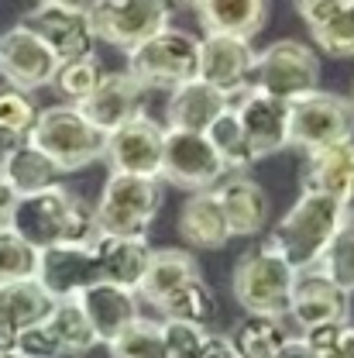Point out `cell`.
<instances>
[{"instance_id": "6da1fadb", "label": "cell", "mask_w": 354, "mask_h": 358, "mask_svg": "<svg viewBox=\"0 0 354 358\" xmlns=\"http://www.w3.org/2000/svg\"><path fill=\"white\" fill-rule=\"evenodd\" d=\"M3 224L17 238H24L35 252L52 245H93L100 238L93 203H87L80 193H69L59 182L42 193L17 196Z\"/></svg>"}, {"instance_id": "7a4b0ae2", "label": "cell", "mask_w": 354, "mask_h": 358, "mask_svg": "<svg viewBox=\"0 0 354 358\" xmlns=\"http://www.w3.org/2000/svg\"><path fill=\"white\" fill-rule=\"evenodd\" d=\"M344 214H348V207L337 203L334 196L303 189L300 200L286 210V217L275 224L268 245L296 272H310L320 266V255H323L327 241L334 238V231L341 227Z\"/></svg>"}, {"instance_id": "3957f363", "label": "cell", "mask_w": 354, "mask_h": 358, "mask_svg": "<svg viewBox=\"0 0 354 358\" xmlns=\"http://www.w3.org/2000/svg\"><path fill=\"white\" fill-rule=\"evenodd\" d=\"M28 141L42 148L59 173H80L96 159H103L107 134L93 121H87V114L76 103H59V107L38 110V121L28 134Z\"/></svg>"}, {"instance_id": "277c9868", "label": "cell", "mask_w": 354, "mask_h": 358, "mask_svg": "<svg viewBox=\"0 0 354 358\" xmlns=\"http://www.w3.org/2000/svg\"><path fill=\"white\" fill-rule=\"evenodd\" d=\"M158 207H162L158 179L110 173L100 200L93 203L96 231L100 238H148Z\"/></svg>"}, {"instance_id": "5b68a950", "label": "cell", "mask_w": 354, "mask_h": 358, "mask_svg": "<svg viewBox=\"0 0 354 358\" xmlns=\"http://www.w3.org/2000/svg\"><path fill=\"white\" fill-rule=\"evenodd\" d=\"M296 275L300 272L265 241V245H258V248H251L248 255L237 259L234 279H230L234 300L248 313L286 320L293 289H296Z\"/></svg>"}, {"instance_id": "8992f818", "label": "cell", "mask_w": 354, "mask_h": 358, "mask_svg": "<svg viewBox=\"0 0 354 358\" xmlns=\"http://www.w3.org/2000/svg\"><path fill=\"white\" fill-rule=\"evenodd\" d=\"M258 93H268L282 103L303 100L320 90V55L316 48L296 38L268 45L265 52H255L251 66V87Z\"/></svg>"}, {"instance_id": "52a82bcc", "label": "cell", "mask_w": 354, "mask_h": 358, "mask_svg": "<svg viewBox=\"0 0 354 358\" xmlns=\"http://www.w3.org/2000/svg\"><path fill=\"white\" fill-rule=\"evenodd\" d=\"M196 69H200V38L179 28H165L128 52V73L148 90H172L186 80H196Z\"/></svg>"}, {"instance_id": "ba28073f", "label": "cell", "mask_w": 354, "mask_h": 358, "mask_svg": "<svg viewBox=\"0 0 354 358\" xmlns=\"http://www.w3.org/2000/svg\"><path fill=\"white\" fill-rule=\"evenodd\" d=\"M348 138H354L351 100L316 90L310 96L289 103V148H300L310 155Z\"/></svg>"}, {"instance_id": "9c48e42d", "label": "cell", "mask_w": 354, "mask_h": 358, "mask_svg": "<svg viewBox=\"0 0 354 358\" xmlns=\"http://www.w3.org/2000/svg\"><path fill=\"white\" fill-rule=\"evenodd\" d=\"M87 14L93 21L96 38L117 45L124 52L165 31L172 17L165 0H93Z\"/></svg>"}, {"instance_id": "30bf717a", "label": "cell", "mask_w": 354, "mask_h": 358, "mask_svg": "<svg viewBox=\"0 0 354 358\" xmlns=\"http://www.w3.org/2000/svg\"><path fill=\"white\" fill-rule=\"evenodd\" d=\"M223 176H227V169H223L221 155L214 152V145H210L207 134L165 128L158 179L172 182L179 189L200 193V189H214Z\"/></svg>"}, {"instance_id": "8fae6325", "label": "cell", "mask_w": 354, "mask_h": 358, "mask_svg": "<svg viewBox=\"0 0 354 358\" xmlns=\"http://www.w3.org/2000/svg\"><path fill=\"white\" fill-rule=\"evenodd\" d=\"M38 38H42L52 55L59 62H73V59H93L96 55V31L89 21L87 7L80 3H35L24 21Z\"/></svg>"}, {"instance_id": "7c38bea8", "label": "cell", "mask_w": 354, "mask_h": 358, "mask_svg": "<svg viewBox=\"0 0 354 358\" xmlns=\"http://www.w3.org/2000/svg\"><path fill=\"white\" fill-rule=\"evenodd\" d=\"M55 69L59 59L28 24H14L0 35V76L7 87H17L24 93L52 87Z\"/></svg>"}, {"instance_id": "4fadbf2b", "label": "cell", "mask_w": 354, "mask_h": 358, "mask_svg": "<svg viewBox=\"0 0 354 358\" xmlns=\"http://www.w3.org/2000/svg\"><path fill=\"white\" fill-rule=\"evenodd\" d=\"M35 282L52 300H73L93 282H100V259L93 245H52L38 252Z\"/></svg>"}, {"instance_id": "5bb4252c", "label": "cell", "mask_w": 354, "mask_h": 358, "mask_svg": "<svg viewBox=\"0 0 354 358\" xmlns=\"http://www.w3.org/2000/svg\"><path fill=\"white\" fill-rule=\"evenodd\" d=\"M162 141H165V128L141 114V117H134L128 124H121L117 131L107 134L103 159H107L110 173L158 179V169H162Z\"/></svg>"}, {"instance_id": "9a60e30c", "label": "cell", "mask_w": 354, "mask_h": 358, "mask_svg": "<svg viewBox=\"0 0 354 358\" xmlns=\"http://www.w3.org/2000/svg\"><path fill=\"white\" fill-rule=\"evenodd\" d=\"M251 66H255V48L248 38H234V35H203L200 38L196 76L214 90L227 93L230 100L251 87Z\"/></svg>"}, {"instance_id": "2e32d148", "label": "cell", "mask_w": 354, "mask_h": 358, "mask_svg": "<svg viewBox=\"0 0 354 358\" xmlns=\"http://www.w3.org/2000/svg\"><path fill=\"white\" fill-rule=\"evenodd\" d=\"M145 96H148V87L124 69V73H103L96 90L76 107L87 114V121H93L103 134H110L145 114V103H148Z\"/></svg>"}, {"instance_id": "e0dca14e", "label": "cell", "mask_w": 354, "mask_h": 358, "mask_svg": "<svg viewBox=\"0 0 354 358\" xmlns=\"http://www.w3.org/2000/svg\"><path fill=\"white\" fill-rule=\"evenodd\" d=\"M230 107H234L241 128L248 134L255 162L289 148V103H282L268 93H258V90H244L241 100L230 103Z\"/></svg>"}, {"instance_id": "ac0fdd59", "label": "cell", "mask_w": 354, "mask_h": 358, "mask_svg": "<svg viewBox=\"0 0 354 358\" xmlns=\"http://www.w3.org/2000/svg\"><path fill=\"white\" fill-rule=\"evenodd\" d=\"M348 313H351V293L334 286L320 268L296 275V289H293V300H289V317L296 320L300 331L316 327V324L348 320Z\"/></svg>"}, {"instance_id": "d6986e66", "label": "cell", "mask_w": 354, "mask_h": 358, "mask_svg": "<svg viewBox=\"0 0 354 358\" xmlns=\"http://www.w3.org/2000/svg\"><path fill=\"white\" fill-rule=\"evenodd\" d=\"M76 300H80V307L87 313L89 327H93L100 345H110L117 334H124L134 320L141 317L138 293L124 289V286H114V282H93Z\"/></svg>"}, {"instance_id": "ffe728a7", "label": "cell", "mask_w": 354, "mask_h": 358, "mask_svg": "<svg viewBox=\"0 0 354 358\" xmlns=\"http://www.w3.org/2000/svg\"><path fill=\"white\" fill-rule=\"evenodd\" d=\"M221 210L227 217L230 238H255L265 231L268 221V193L262 189L258 179H251L248 173H230L227 182L214 186Z\"/></svg>"}, {"instance_id": "44dd1931", "label": "cell", "mask_w": 354, "mask_h": 358, "mask_svg": "<svg viewBox=\"0 0 354 358\" xmlns=\"http://www.w3.org/2000/svg\"><path fill=\"white\" fill-rule=\"evenodd\" d=\"M52 296L35 279L0 282V352H14V338L24 327L42 324L52 313Z\"/></svg>"}, {"instance_id": "7402d4cb", "label": "cell", "mask_w": 354, "mask_h": 358, "mask_svg": "<svg viewBox=\"0 0 354 358\" xmlns=\"http://www.w3.org/2000/svg\"><path fill=\"white\" fill-rule=\"evenodd\" d=\"M230 103H234V100H230L227 93L214 90L210 83H203V80L196 76V80H186V83L172 87L169 103H165V121H169V128H176V131L207 134V128L221 117Z\"/></svg>"}, {"instance_id": "603a6c76", "label": "cell", "mask_w": 354, "mask_h": 358, "mask_svg": "<svg viewBox=\"0 0 354 358\" xmlns=\"http://www.w3.org/2000/svg\"><path fill=\"white\" fill-rule=\"evenodd\" d=\"M303 189H316L344 203L348 210L354 207V138L327 145L320 152L307 155L303 169Z\"/></svg>"}, {"instance_id": "cb8c5ba5", "label": "cell", "mask_w": 354, "mask_h": 358, "mask_svg": "<svg viewBox=\"0 0 354 358\" xmlns=\"http://www.w3.org/2000/svg\"><path fill=\"white\" fill-rule=\"evenodd\" d=\"M200 24L207 35H234V38H255L268 21V0H196Z\"/></svg>"}, {"instance_id": "d4e9b609", "label": "cell", "mask_w": 354, "mask_h": 358, "mask_svg": "<svg viewBox=\"0 0 354 358\" xmlns=\"http://www.w3.org/2000/svg\"><path fill=\"white\" fill-rule=\"evenodd\" d=\"M0 173H3V179L10 182V189H14L17 196L42 193L48 186H55L59 176H62V173L55 169V162L45 155L42 148H35L28 138L10 141V145L3 148V155H0Z\"/></svg>"}, {"instance_id": "484cf974", "label": "cell", "mask_w": 354, "mask_h": 358, "mask_svg": "<svg viewBox=\"0 0 354 358\" xmlns=\"http://www.w3.org/2000/svg\"><path fill=\"white\" fill-rule=\"evenodd\" d=\"M152 245L145 238H96L100 282H114L124 289H138L145 268L152 262Z\"/></svg>"}, {"instance_id": "4316f807", "label": "cell", "mask_w": 354, "mask_h": 358, "mask_svg": "<svg viewBox=\"0 0 354 358\" xmlns=\"http://www.w3.org/2000/svg\"><path fill=\"white\" fill-rule=\"evenodd\" d=\"M179 234L193 248H223L230 241V227H227V217H223L221 200L214 189L189 193V200L182 203V214H179Z\"/></svg>"}, {"instance_id": "83f0119b", "label": "cell", "mask_w": 354, "mask_h": 358, "mask_svg": "<svg viewBox=\"0 0 354 358\" xmlns=\"http://www.w3.org/2000/svg\"><path fill=\"white\" fill-rule=\"evenodd\" d=\"M200 275V266L189 252L182 248H162V252H152V262L145 268V279L138 282L134 293H141V300H148L155 310L176 293L186 279Z\"/></svg>"}, {"instance_id": "f1b7e54d", "label": "cell", "mask_w": 354, "mask_h": 358, "mask_svg": "<svg viewBox=\"0 0 354 358\" xmlns=\"http://www.w3.org/2000/svg\"><path fill=\"white\" fill-rule=\"evenodd\" d=\"M45 324H48L52 338L59 341V352H62V355L80 358V355H89V352L100 345L76 296H73V300H55V303H52V313L45 317Z\"/></svg>"}, {"instance_id": "f546056e", "label": "cell", "mask_w": 354, "mask_h": 358, "mask_svg": "<svg viewBox=\"0 0 354 358\" xmlns=\"http://www.w3.org/2000/svg\"><path fill=\"white\" fill-rule=\"evenodd\" d=\"M230 338V348L237 358H275V352L282 348V341L289 338L286 324L279 317H258V313H248Z\"/></svg>"}, {"instance_id": "4dcf8cb0", "label": "cell", "mask_w": 354, "mask_h": 358, "mask_svg": "<svg viewBox=\"0 0 354 358\" xmlns=\"http://www.w3.org/2000/svg\"><path fill=\"white\" fill-rule=\"evenodd\" d=\"M207 138H210L214 152L221 155L227 173H248V169L255 166V152H251V145H248V134L241 128L234 107H227L221 117L207 128Z\"/></svg>"}, {"instance_id": "1f68e13d", "label": "cell", "mask_w": 354, "mask_h": 358, "mask_svg": "<svg viewBox=\"0 0 354 358\" xmlns=\"http://www.w3.org/2000/svg\"><path fill=\"white\" fill-rule=\"evenodd\" d=\"M165 320H186V324H196V327H207L217 313V300H214V289L207 286L203 275H193L179 286L176 293L158 307Z\"/></svg>"}, {"instance_id": "d6a6232c", "label": "cell", "mask_w": 354, "mask_h": 358, "mask_svg": "<svg viewBox=\"0 0 354 358\" xmlns=\"http://www.w3.org/2000/svg\"><path fill=\"white\" fill-rule=\"evenodd\" d=\"M320 272L341 286L344 293H354V207L344 214L341 227L334 231V238L327 241L323 255H320Z\"/></svg>"}, {"instance_id": "836d02e7", "label": "cell", "mask_w": 354, "mask_h": 358, "mask_svg": "<svg viewBox=\"0 0 354 358\" xmlns=\"http://www.w3.org/2000/svg\"><path fill=\"white\" fill-rule=\"evenodd\" d=\"M310 35H313V45L323 55L351 59L354 55V0H344L330 17H323L320 24H313Z\"/></svg>"}, {"instance_id": "e575fe53", "label": "cell", "mask_w": 354, "mask_h": 358, "mask_svg": "<svg viewBox=\"0 0 354 358\" xmlns=\"http://www.w3.org/2000/svg\"><path fill=\"white\" fill-rule=\"evenodd\" d=\"M107 348H110V358H169L165 341H162V324L145 320V317H138Z\"/></svg>"}, {"instance_id": "d590c367", "label": "cell", "mask_w": 354, "mask_h": 358, "mask_svg": "<svg viewBox=\"0 0 354 358\" xmlns=\"http://www.w3.org/2000/svg\"><path fill=\"white\" fill-rule=\"evenodd\" d=\"M35 121H38V103L31 100V93L3 83L0 87V134L21 141L31 134Z\"/></svg>"}, {"instance_id": "8d00e7d4", "label": "cell", "mask_w": 354, "mask_h": 358, "mask_svg": "<svg viewBox=\"0 0 354 358\" xmlns=\"http://www.w3.org/2000/svg\"><path fill=\"white\" fill-rule=\"evenodd\" d=\"M100 80H103V69L96 66V59H73V62H59V69L52 76V87L59 90L69 103H83Z\"/></svg>"}, {"instance_id": "74e56055", "label": "cell", "mask_w": 354, "mask_h": 358, "mask_svg": "<svg viewBox=\"0 0 354 358\" xmlns=\"http://www.w3.org/2000/svg\"><path fill=\"white\" fill-rule=\"evenodd\" d=\"M38 266V252L17 238L7 224H0V282H14V279H35Z\"/></svg>"}, {"instance_id": "f35d334b", "label": "cell", "mask_w": 354, "mask_h": 358, "mask_svg": "<svg viewBox=\"0 0 354 358\" xmlns=\"http://www.w3.org/2000/svg\"><path fill=\"white\" fill-rule=\"evenodd\" d=\"M162 324V341H165V355L169 358H193V352L200 348L207 327L186 324V320H158Z\"/></svg>"}, {"instance_id": "ab89813d", "label": "cell", "mask_w": 354, "mask_h": 358, "mask_svg": "<svg viewBox=\"0 0 354 358\" xmlns=\"http://www.w3.org/2000/svg\"><path fill=\"white\" fill-rule=\"evenodd\" d=\"M14 355L17 358H62L59 352V341L52 338L48 324H35V327H24L17 338H14Z\"/></svg>"}, {"instance_id": "60d3db41", "label": "cell", "mask_w": 354, "mask_h": 358, "mask_svg": "<svg viewBox=\"0 0 354 358\" xmlns=\"http://www.w3.org/2000/svg\"><path fill=\"white\" fill-rule=\"evenodd\" d=\"M341 3H344V0H296V10H300V17L313 28V24H320L323 17H330Z\"/></svg>"}, {"instance_id": "b9f144b4", "label": "cell", "mask_w": 354, "mask_h": 358, "mask_svg": "<svg viewBox=\"0 0 354 358\" xmlns=\"http://www.w3.org/2000/svg\"><path fill=\"white\" fill-rule=\"evenodd\" d=\"M193 358H237V355H234L227 334H210V331H207L203 341H200V348L193 352Z\"/></svg>"}, {"instance_id": "7bdbcfd3", "label": "cell", "mask_w": 354, "mask_h": 358, "mask_svg": "<svg viewBox=\"0 0 354 358\" xmlns=\"http://www.w3.org/2000/svg\"><path fill=\"white\" fill-rule=\"evenodd\" d=\"M275 358H316V355L310 352V345H307L303 338H293V334H289V338L282 341V348L275 352Z\"/></svg>"}, {"instance_id": "ee69618b", "label": "cell", "mask_w": 354, "mask_h": 358, "mask_svg": "<svg viewBox=\"0 0 354 358\" xmlns=\"http://www.w3.org/2000/svg\"><path fill=\"white\" fill-rule=\"evenodd\" d=\"M14 200H17V193L10 189V182L3 179V173H0V224L7 221V214H10V207H14Z\"/></svg>"}, {"instance_id": "f6af8a7d", "label": "cell", "mask_w": 354, "mask_h": 358, "mask_svg": "<svg viewBox=\"0 0 354 358\" xmlns=\"http://www.w3.org/2000/svg\"><path fill=\"white\" fill-rule=\"evenodd\" d=\"M334 358H354V324H344V334H341V341H337Z\"/></svg>"}, {"instance_id": "bcb514c9", "label": "cell", "mask_w": 354, "mask_h": 358, "mask_svg": "<svg viewBox=\"0 0 354 358\" xmlns=\"http://www.w3.org/2000/svg\"><path fill=\"white\" fill-rule=\"evenodd\" d=\"M38 3H80V0H38Z\"/></svg>"}, {"instance_id": "7dc6e473", "label": "cell", "mask_w": 354, "mask_h": 358, "mask_svg": "<svg viewBox=\"0 0 354 358\" xmlns=\"http://www.w3.org/2000/svg\"><path fill=\"white\" fill-rule=\"evenodd\" d=\"M165 3H196V0H165Z\"/></svg>"}, {"instance_id": "c3c4849f", "label": "cell", "mask_w": 354, "mask_h": 358, "mask_svg": "<svg viewBox=\"0 0 354 358\" xmlns=\"http://www.w3.org/2000/svg\"><path fill=\"white\" fill-rule=\"evenodd\" d=\"M0 358H17L14 352H0Z\"/></svg>"}, {"instance_id": "681fc988", "label": "cell", "mask_w": 354, "mask_h": 358, "mask_svg": "<svg viewBox=\"0 0 354 358\" xmlns=\"http://www.w3.org/2000/svg\"><path fill=\"white\" fill-rule=\"evenodd\" d=\"M351 107H354V87H351Z\"/></svg>"}]
</instances>
